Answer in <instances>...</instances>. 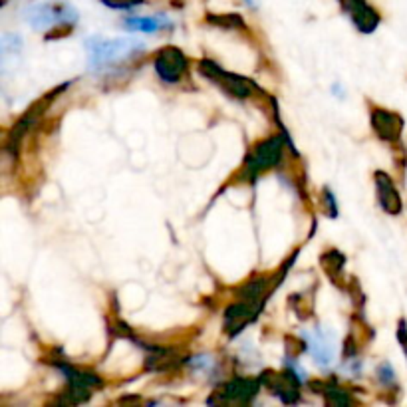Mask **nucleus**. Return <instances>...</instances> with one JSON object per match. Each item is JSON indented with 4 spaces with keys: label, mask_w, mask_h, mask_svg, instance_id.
Masks as SVG:
<instances>
[{
    "label": "nucleus",
    "mask_w": 407,
    "mask_h": 407,
    "mask_svg": "<svg viewBox=\"0 0 407 407\" xmlns=\"http://www.w3.org/2000/svg\"><path fill=\"white\" fill-rule=\"evenodd\" d=\"M86 50H88V62L90 70H105L109 66H116L119 62L133 56L138 50H141V44L138 40H126V38H88L86 40Z\"/></svg>",
    "instance_id": "obj_1"
},
{
    "label": "nucleus",
    "mask_w": 407,
    "mask_h": 407,
    "mask_svg": "<svg viewBox=\"0 0 407 407\" xmlns=\"http://www.w3.org/2000/svg\"><path fill=\"white\" fill-rule=\"evenodd\" d=\"M282 147H284V141L279 135L258 143L244 161V173L248 177H256L258 173L279 165L280 157H282Z\"/></svg>",
    "instance_id": "obj_2"
},
{
    "label": "nucleus",
    "mask_w": 407,
    "mask_h": 407,
    "mask_svg": "<svg viewBox=\"0 0 407 407\" xmlns=\"http://www.w3.org/2000/svg\"><path fill=\"white\" fill-rule=\"evenodd\" d=\"M28 22L36 26V28H48L54 24H74L76 22V12L68 4H38L32 6L28 14H26Z\"/></svg>",
    "instance_id": "obj_3"
},
{
    "label": "nucleus",
    "mask_w": 407,
    "mask_h": 407,
    "mask_svg": "<svg viewBox=\"0 0 407 407\" xmlns=\"http://www.w3.org/2000/svg\"><path fill=\"white\" fill-rule=\"evenodd\" d=\"M201 70L205 72V76H209L211 80L219 81L227 92L234 93L239 98H246L255 90V86L248 80H244V78L236 76V74H229V72L221 70L219 66H215L213 62H207V60L201 62Z\"/></svg>",
    "instance_id": "obj_4"
},
{
    "label": "nucleus",
    "mask_w": 407,
    "mask_h": 407,
    "mask_svg": "<svg viewBox=\"0 0 407 407\" xmlns=\"http://www.w3.org/2000/svg\"><path fill=\"white\" fill-rule=\"evenodd\" d=\"M155 70L165 81H177L187 70V60L179 48L167 46L155 58Z\"/></svg>",
    "instance_id": "obj_5"
},
{
    "label": "nucleus",
    "mask_w": 407,
    "mask_h": 407,
    "mask_svg": "<svg viewBox=\"0 0 407 407\" xmlns=\"http://www.w3.org/2000/svg\"><path fill=\"white\" fill-rule=\"evenodd\" d=\"M344 11L360 32H373L380 24V14L366 0H340Z\"/></svg>",
    "instance_id": "obj_6"
},
{
    "label": "nucleus",
    "mask_w": 407,
    "mask_h": 407,
    "mask_svg": "<svg viewBox=\"0 0 407 407\" xmlns=\"http://www.w3.org/2000/svg\"><path fill=\"white\" fill-rule=\"evenodd\" d=\"M372 126L375 133L385 141H396L401 135L403 129V119L394 112H385V109H373L372 114Z\"/></svg>",
    "instance_id": "obj_7"
},
{
    "label": "nucleus",
    "mask_w": 407,
    "mask_h": 407,
    "mask_svg": "<svg viewBox=\"0 0 407 407\" xmlns=\"http://www.w3.org/2000/svg\"><path fill=\"white\" fill-rule=\"evenodd\" d=\"M375 183H378V193H380V205L385 213L389 215H399L401 213V199L394 187V181L382 171L375 173Z\"/></svg>",
    "instance_id": "obj_8"
},
{
    "label": "nucleus",
    "mask_w": 407,
    "mask_h": 407,
    "mask_svg": "<svg viewBox=\"0 0 407 407\" xmlns=\"http://www.w3.org/2000/svg\"><path fill=\"white\" fill-rule=\"evenodd\" d=\"M304 338H306V342H308V348L312 349L316 361H320L322 366L332 363V360H334V344L330 342V338L326 336L324 332H320V330L316 328L312 334L304 332Z\"/></svg>",
    "instance_id": "obj_9"
},
{
    "label": "nucleus",
    "mask_w": 407,
    "mask_h": 407,
    "mask_svg": "<svg viewBox=\"0 0 407 407\" xmlns=\"http://www.w3.org/2000/svg\"><path fill=\"white\" fill-rule=\"evenodd\" d=\"M256 387H258V384L255 380H233L221 389V399L246 403L251 397L256 396Z\"/></svg>",
    "instance_id": "obj_10"
},
{
    "label": "nucleus",
    "mask_w": 407,
    "mask_h": 407,
    "mask_svg": "<svg viewBox=\"0 0 407 407\" xmlns=\"http://www.w3.org/2000/svg\"><path fill=\"white\" fill-rule=\"evenodd\" d=\"M265 382L268 387L274 389V394H279L286 403L296 401V384L292 382L291 373L286 375H276V373H265Z\"/></svg>",
    "instance_id": "obj_11"
},
{
    "label": "nucleus",
    "mask_w": 407,
    "mask_h": 407,
    "mask_svg": "<svg viewBox=\"0 0 407 407\" xmlns=\"http://www.w3.org/2000/svg\"><path fill=\"white\" fill-rule=\"evenodd\" d=\"M161 22H165V18H128L126 26L129 30H140V32H157L161 28Z\"/></svg>",
    "instance_id": "obj_12"
},
{
    "label": "nucleus",
    "mask_w": 407,
    "mask_h": 407,
    "mask_svg": "<svg viewBox=\"0 0 407 407\" xmlns=\"http://www.w3.org/2000/svg\"><path fill=\"white\" fill-rule=\"evenodd\" d=\"M143 0H104V4L112 6V8H131L135 4H141Z\"/></svg>",
    "instance_id": "obj_13"
},
{
    "label": "nucleus",
    "mask_w": 407,
    "mask_h": 407,
    "mask_svg": "<svg viewBox=\"0 0 407 407\" xmlns=\"http://www.w3.org/2000/svg\"><path fill=\"white\" fill-rule=\"evenodd\" d=\"M380 370L384 372V382H385V384H392V382H394V372H392V368H389L387 363H384V366H382Z\"/></svg>",
    "instance_id": "obj_14"
}]
</instances>
